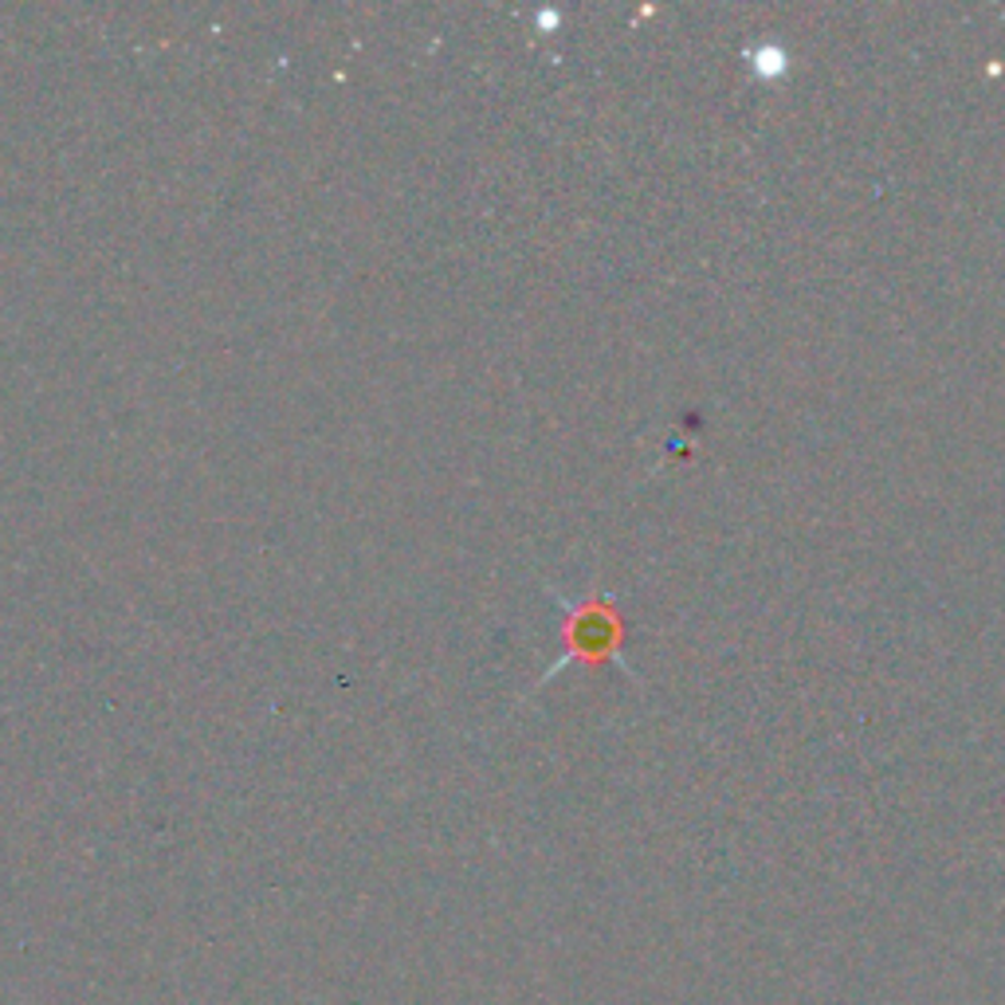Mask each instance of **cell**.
<instances>
[{"label": "cell", "instance_id": "obj_1", "mask_svg": "<svg viewBox=\"0 0 1005 1005\" xmlns=\"http://www.w3.org/2000/svg\"><path fill=\"white\" fill-rule=\"evenodd\" d=\"M621 637V625H617V613L613 605L605 601H593L585 610H578V617L570 621V640L590 665H601V656H610L617 648Z\"/></svg>", "mask_w": 1005, "mask_h": 1005}]
</instances>
